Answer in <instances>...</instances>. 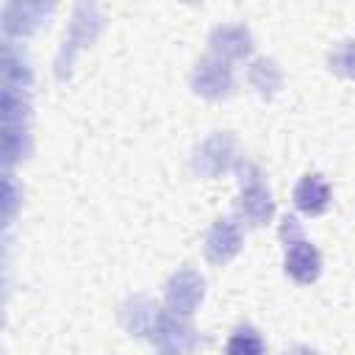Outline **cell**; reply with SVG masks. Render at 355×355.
I'll use <instances>...</instances> for the list:
<instances>
[{
  "label": "cell",
  "instance_id": "1",
  "mask_svg": "<svg viewBox=\"0 0 355 355\" xmlns=\"http://www.w3.org/2000/svg\"><path fill=\"white\" fill-rule=\"evenodd\" d=\"M280 239L286 241V272L297 283H313L322 272V255L311 241L302 239V230L294 216L283 219Z\"/></svg>",
  "mask_w": 355,
  "mask_h": 355
},
{
  "label": "cell",
  "instance_id": "2",
  "mask_svg": "<svg viewBox=\"0 0 355 355\" xmlns=\"http://www.w3.org/2000/svg\"><path fill=\"white\" fill-rule=\"evenodd\" d=\"M236 211H239L252 227H261V225L269 222L275 205H272L269 189L263 186L258 169L252 172V178H244V175H241V197H239V202H236Z\"/></svg>",
  "mask_w": 355,
  "mask_h": 355
},
{
  "label": "cell",
  "instance_id": "3",
  "mask_svg": "<svg viewBox=\"0 0 355 355\" xmlns=\"http://www.w3.org/2000/svg\"><path fill=\"white\" fill-rule=\"evenodd\" d=\"M202 288H205V283L197 272H191V269L178 272L166 286V308L175 316H189L197 308V302L202 300Z\"/></svg>",
  "mask_w": 355,
  "mask_h": 355
},
{
  "label": "cell",
  "instance_id": "4",
  "mask_svg": "<svg viewBox=\"0 0 355 355\" xmlns=\"http://www.w3.org/2000/svg\"><path fill=\"white\" fill-rule=\"evenodd\" d=\"M191 86L197 94L202 97H225L230 89H233V75H230V67L219 58H205L197 64L194 69V78H191Z\"/></svg>",
  "mask_w": 355,
  "mask_h": 355
},
{
  "label": "cell",
  "instance_id": "5",
  "mask_svg": "<svg viewBox=\"0 0 355 355\" xmlns=\"http://www.w3.org/2000/svg\"><path fill=\"white\" fill-rule=\"evenodd\" d=\"M294 205L308 214V216H319L327 211L330 205V186L322 175H305L297 189H294Z\"/></svg>",
  "mask_w": 355,
  "mask_h": 355
},
{
  "label": "cell",
  "instance_id": "6",
  "mask_svg": "<svg viewBox=\"0 0 355 355\" xmlns=\"http://www.w3.org/2000/svg\"><path fill=\"white\" fill-rule=\"evenodd\" d=\"M241 247V233L230 219H219L205 241V255L211 263H227Z\"/></svg>",
  "mask_w": 355,
  "mask_h": 355
},
{
  "label": "cell",
  "instance_id": "7",
  "mask_svg": "<svg viewBox=\"0 0 355 355\" xmlns=\"http://www.w3.org/2000/svg\"><path fill=\"white\" fill-rule=\"evenodd\" d=\"M211 47L225 58H244L252 50V39L244 25H222L211 33Z\"/></svg>",
  "mask_w": 355,
  "mask_h": 355
},
{
  "label": "cell",
  "instance_id": "8",
  "mask_svg": "<svg viewBox=\"0 0 355 355\" xmlns=\"http://www.w3.org/2000/svg\"><path fill=\"white\" fill-rule=\"evenodd\" d=\"M227 355H266L263 338L255 327L241 324L233 330V336L227 338Z\"/></svg>",
  "mask_w": 355,
  "mask_h": 355
},
{
  "label": "cell",
  "instance_id": "9",
  "mask_svg": "<svg viewBox=\"0 0 355 355\" xmlns=\"http://www.w3.org/2000/svg\"><path fill=\"white\" fill-rule=\"evenodd\" d=\"M250 80H252V86H255L263 97H269V94H275V89L280 86V69H277V64H275V61L261 58V61H255V64H252Z\"/></svg>",
  "mask_w": 355,
  "mask_h": 355
},
{
  "label": "cell",
  "instance_id": "10",
  "mask_svg": "<svg viewBox=\"0 0 355 355\" xmlns=\"http://www.w3.org/2000/svg\"><path fill=\"white\" fill-rule=\"evenodd\" d=\"M330 69L355 80V42H341L330 53Z\"/></svg>",
  "mask_w": 355,
  "mask_h": 355
}]
</instances>
